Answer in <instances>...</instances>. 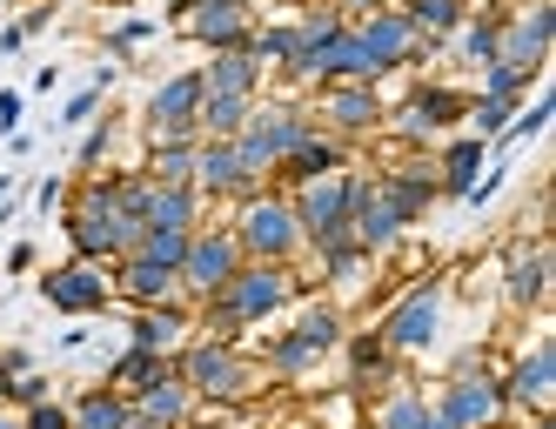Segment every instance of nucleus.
I'll use <instances>...</instances> for the list:
<instances>
[{
    "label": "nucleus",
    "mask_w": 556,
    "mask_h": 429,
    "mask_svg": "<svg viewBox=\"0 0 556 429\" xmlns=\"http://www.w3.org/2000/svg\"><path fill=\"white\" fill-rule=\"evenodd\" d=\"M302 295H308V282H302L295 262H242L202 308H194V329L215 336V342H242L249 329L282 323Z\"/></svg>",
    "instance_id": "nucleus-1"
},
{
    "label": "nucleus",
    "mask_w": 556,
    "mask_h": 429,
    "mask_svg": "<svg viewBox=\"0 0 556 429\" xmlns=\"http://www.w3.org/2000/svg\"><path fill=\"white\" fill-rule=\"evenodd\" d=\"M175 369H181V382L194 389V403H202V409H249L262 389L275 382V376L262 369L255 349L215 342V336H202V329H194V342L175 356Z\"/></svg>",
    "instance_id": "nucleus-2"
},
{
    "label": "nucleus",
    "mask_w": 556,
    "mask_h": 429,
    "mask_svg": "<svg viewBox=\"0 0 556 429\" xmlns=\"http://www.w3.org/2000/svg\"><path fill=\"white\" fill-rule=\"evenodd\" d=\"M61 228H67V249L81 255V262H114V255H128L148 228L135 215L114 209V175H81V188H67V202H61Z\"/></svg>",
    "instance_id": "nucleus-3"
},
{
    "label": "nucleus",
    "mask_w": 556,
    "mask_h": 429,
    "mask_svg": "<svg viewBox=\"0 0 556 429\" xmlns=\"http://www.w3.org/2000/svg\"><path fill=\"white\" fill-rule=\"evenodd\" d=\"M308 135H315V114H308L302 94H255L249 128L235 135V154H242V168L255 181H275V168H282Z\"/></svg>",
    "instance_id": "nucleus-4"
},
{
    "label": "nucleus",
    "mask_w": 556,
    "mask_h": 429,
    "mask_svg": "<svg viewBox=\"0 0 556 429\" xmlns=\"http://www.w3.org/2000/svg\"><path fill=\"white\" fill-rule=\"evenodd\" d=\"M228 228H235V242H242V262H302L308 255L295 202H289V188H275V181L242 194V202L228 209Z\"/></svg>",
    "instance_id": "nucleus-5"
},
{
    "label": "nucleus",
    "mask_w": 556,
    "mask_h": 429,
    "mask_svg": "<svg viewBox=\"0 0 556 429\" xmlns=\"http://www.w3.org/2000/svg\"><path fill=\"white\" fill-rule=\"evenodd\" d=\"M463 114H469V94L456 81H409L382 108V135L395 148H435L463 128Z\"/></svg>",
    "instance_id": "nucleus-6"
},
{
    "label": "nucleus",
    "mask_w": 556,
    "mask_h": 429,
    "mask_svg": "<svg viewBox=\"0 0 556 429\" xmlns=\"http://www.w3.org/2000/svg\"><path fill=\"white\" fill-rule=\"evenodd\" d=\"M443 308H450V282H443V276H422V282H409L403 295H389V302H382V323H376L382 349H389L395 363L429 356V349L443 342Z\"/></svg>",
    "instance_id": "nucleus-7"
},
{
    "label": "nucleus",
    "mask_w": 556,
    "mask_h": 429,
    "mask_svg": "<svg viewBox=\"0 0 556 429\" xmlns=\"http://www.w3.org/2000/svg\"><path fill=\"white\" fill-rule=\"evenodd\" d=\"M363 181H369V168H336V175H315V181H295L289 188L295 222H302V236H308V255L349 236L355 202H363Z\"/></svg>",
    "instance_id": "nucleus-8"
},
{
    "label": "nucleus",
    "mask_w": 556,
    "mask_h": 429,
    "mask_svg": "<svg viewBox=\"0 0 556 429\" xmlns=\"http://www.w3.org/2000/svg\"><path fill=\"white\" fill-rule=\"evenodd\" d=\"M235 268H242V242H235L228 215H208V222L188 236V255H181V302L202 308V302L235 276Z\"/></svg>",
    "instance_id": "nucleus-9"
},
{
    "label": "nucleus",
    "mask_w": 556,
    "mask_h": 429,
    "mask_svg": "<svg viewBox=\"0 0 556 429\" xmlns=\"http://www.w3.org/2000/svg\"><path fill=\"white\" fill-rule=\"evenodd\" d=\"M349 27H355V41H363L376 81H389V74H409V67L429 61V41L409 27V14L395 8V0H389V8H376V14H363V21H349Z\"/></svg>",
    "instance_id": "nucleus-10"
},
{
    "label": "nucleus",
    "mask_w": 556,
    "mask_h": 429,
    "mask_svg": "<svg viewBox=\"0 0 556 429\" xmlns=\"http://www.w3.org/2000/svg\"><path fill=\"white\" fill-rule=\"evenodd\" d=\"M308 114H315V128L336 135V141H369L382 135V88L376 81H329V88H315L308 94Z\"/></svg>",
    "instance_id": "nucleus-11"
},
{
    "label": "nucleus",
    "mask_w": 556,
    "mask_h": 429,
    "mask_svg": "<svg viewBox=\"0 0 556 429\" xmlns=\"http://www.w3.org/2000/svg\"><path fill=\"white\" fill-rule=\"evenodd\" d=\"M41 302L61 308V316H101V308H114V276H108V262L67 255L61 268H41Z\"/></svg>",
    "instance_id": "nucleus-12"
},
{
    "label": "nucleus",
    "mask_w": 556,
    "mask_h": 429,
    "mask_svg": "<svg viewBox=\"0 0 556 429\" xmlns=\"http://www.w3.org/2000/svg\"><path fill=\"white\" fill-rule=\"evenodd\" d=\"M503 403H509V416H549V403H556V349H549V336H536L523 356L503 363Z\"/></svg>",
    "instance_id": "nucleus-13"
},
{
    "label": "nucleus",
    "mask_w": 556,
    "mask_h": 429,
    "mask_svg": "<svg viewBox=\"0 0 556 429\" xmlns=\"http://www.w3.org/2000/svg\"><path fill=\"white\" fill-rule=\"evenodd\" d=\"M202 74L194 67H181V74H168L162 88L148 94V108H141V135L148 141H175V135H194V114H202Z\"/></svg>",
    "instance_id": "nucleus-14"
},
{
    "label": "nucleus",
    "mask_w": 556,
    "mask_h": 429,
    "mask_svg": "<svg viewBox=\"0 0 556 429\" xmlns=\"http://www.w3.org/2000/svg\"><path fill=\"white\" fill-rule=\"evenodd\" d=\"M108 276H114V302H128V308H162V302H181V268H162V262H148V255H114L108 262Z\"/></svg>",
    "instance_id": "nucleus-15"
},
{
    "label": "nucleus",
    "mask_w": 556,
    "mask_h": 429,
    "mask_svg": "<svg viewBox=\"0 0 556 429\" xmlns=\"http://www.w3.org/2000/svg\"><path fill=\"white\" fill-rule=\"evenodd\" d=\"M194 48H249V34H255V0H202L188 21H175Z\"/></svg>",
    "instance_id": "nucleus-16"
},
{
    "label": "nucleus",
    "mask_w": 556,
    "mask_h": 429,
    "mask_svg": "<svg viewBox=\"0 0 556 429\" xmlns=\"http://www.w3.org/2000/svg\"><path fill=\"white\" fill-rule=\"evenodd\" d=\"M336 356H342V382H349L363 403H369V396H382V389L403 376V363H395L389 349H382V336H376V329H349Z\"/></svg>",
    "instance_id": "nucleus-17"
},
{
    "label": "nucleus",
    "mask_w": 556,
    "mask_h": 429,
    "mask_svg": "<svg viewBox=\"0 0 556 429\" xmlns=\"http://www.w3.org/2000/svg\"><path fill=\"white\" fill-rule=\"evenodd\" d=\"M403 236H409V222L389 209V194L376 188V175L363 181V202H355V222H349V242L363 249V255H376V262H389L395 249H403Z\"/></svg>",
    "instance_id": "nucleus-18"
},
{
    "label": "nucleus",
    "mask_w": 556,
    "mask_h": 429,
    "mask_svg": "<svg viewBox=\"0 0 556 429\" xmlns=\"http://www.w3.org/2000/svg\"><path fill=\"white\" fill-rule=\"evenodd\" d=\"M363 429H443V416H435V403H429L422 382H403V376H395L382 396L363 403Z\"/></svg>",
    "instance_id": "nucleus-19"
},
{
    "label": "nucleus",
    "mask_w": 556,
    "mask_h": 429,
    "mask_svg": "<svg viewBox=\"0 0 556 429\" xmlns=\"http://www.w3.org/2000/svg\"><path fill=\"white\" fill-rule=\"evenodd\" d=\"M128 342L154 349V356H181L194 342V308L188 302H162V308H128Z\"/></svg>",
    "instance_id": "nucleus-20"
},
{
    "label": "nucleus",
    "mask_w": 556,
    "mask_h": 429,
    "mask_svg": "<svg viewBox=\"0 0 556 429\" xmlns=\"http://www.w3.org/2000/svg\"><path fill=\"white\" fill-rule=\"evenodd\" d=\"M483 168H490V141H476V135L435 141V194H443V202H463Z\"/></svg>",
    "instance_id": "nucleus-21"
},
{
    "label": "nucleus",
    "mask_w": 556,
    "mask_h": 429,
    "mask_svg": "<svg viewBox=\"0 0 556 429\" xmlns=\"http://www.w3.org/2000/svg\"><path fill=\"white\" fill-rule=\"evenodd\" d=\"M282 329H295L308 349H323V356H336V349H342V336H349V308H336L323 289H308V295L289 308V316H282Z\"/></svg>",
    "instance_id": "nucleus-22"
},
{
    "label": "nucleus",
    "mask_w": 556,
    "mask_h": 429,
    "mask_svg": "<svg viewBox=\"0 0 556 429\" xmlns=\"http://www.w3.org/2000/svg\"><path fill=\"white\" fill-rule=\"evenodd\" d=\"M336 168H355V148L349 141H336V135H323L315 128L282 168H275V188H295V181H315V175H336Z\"/></svg>",
    "instance_id": "nucleus-23"
},
{
    "label": "nucleus",
    "mask_w": 556,
    "mask_h": 429,
    "mask_svg": "<svg viewBox=\"0 0 556 429\" xmlns=\"http://www.w3.org/2000/svg\"><path fill=\"white\" fill-rule=\"evenodd\" d=\"M194 74H202V88H208V94H249V101H255L262 81H268V67H262L249 48H215Z\"/></svg>",
    "instance_id": "nucleus-24"
},
{
    "label": "nucleus",
    "mask_w": 556,
    "mask_h": 429,
    "mask_svg": "<svg viewBox=\"0 0 556 429\" xmlns=\"http://www.w3.org/2000/svg\"><path fill=\"white\" fill-rule=\"evenodd\" d=\"M128 409H135V416H148V422H162V429H188L202 403H194V389L181 382V369H168L162 382H148L141 396H128Z\"/></svg>",
    "instance_id": "nucleus-25"
},
{
    "label": "nucleus",
    "mask_w": 556,
    "mask_h": 429,
    "mask_svg": "<svg viewBox=\"0 0 556 429\" xmlns=\"http://www.w3.org/2000/svg\"><path fill=\"white\" fill-rule=\"evenodd\" d=\"M543 289H549V249L543 242L503 255V302L509 308H543Z\"/></svg>",
    "instance_id": "nucleus-26"
},
{
    "label": "nucleus",
    "mask_w": 556,
    "mask_h": 429,
    "mask_svg": "<svg viewBox=\"0 0 556 429\" xmlns=\"http://www.w3.org/2000/svg\"><path fill=\"white\" fill-rule=\"evenodd\" d=\"M496 27H503L496 8H469V21L443 41V54H450L456 67H469V74H483V67L496 61Z\"/></svg>",
    "instance_id": "nucleus-27"
},
{
    "label": "nucleus",
    "mask_w": 556,
    "mask_h": 429,
    "mask_svg": "<svg viewBox=\"0 0 556 429\" xmlns=\"http://www.w3.org/2000/svg\"><path fill=\"white\" fill-rule=\"evenodd\" d=\"M194 154H202V135H175V141H148L141 168L162 188H194Z\"/></svg>",
    "instance_id": "nucleus-28"
},
{
    "label": "nucleus",
    "mask_w": 556,
    "mask_h": 429,
    "mask_svg": "<svg viewBox=\"0 0 556 429\" xmlns=\"http://www.w3.org/2000/svg\"><path fill=\"white\" fill-rule=\"evenodd\" d=\"M395 8L409 14V27L429 41V54H443V41L469 21V0H395Z\"/></svg>",
    "instance_id": "nucleus-29"
},
{
    "label": "nucleus",
    "mask_w": 556,
    "mask_h": 429,
    "mask_svg": "<svg viewBox=\"0 0 556 429\" xmlns=\"http://www.w3.org/2000/svg\"><path fill=\"white\" fill-rule=\"evenodd\" d=\"M168 369H175V356H154V349H135V342H128L122 356L108 363L101 382H108V389H122V396H141V389H148V382H162Z\"/></svg>",
    "instance_id": "nucleus-30"
},
{
    "label": "nucleus",
    "mask_w": 556,
    "mask_h": 429,
    "mask_svg": "<svg viewBox=\"0 0 556 429\" xmlns=\"http://www.w3.org/2000/svg\"><path fill=\"white\" fill-rule=\"evenodd\" d=\"M202 222H208V202L194 188H162V181H154V194H148V228H181V236H188V228H202Z\"/></svg>",
    "instance_id": "nucleus-31"
},
{
    "label": "nucleus",
    "mask_w": 556,
    "mask_h": 429,
    "mask_svg": "<svg viewBox=\"0 0 556 429\" xmlns=\"http://www.w3.org/2000/svg\"><path fill=\"white\" fill-rule=\"evenodd\" d=\"M122 422H128V396L108 389V382L81 389V396L67 403V429H122Z\"/></svg>",
    "instance_id": "nucleus-32"
},
{
    "label": "nucleus",
    "mask_w": 556,
    "mask_h": 429,
    "mask_svg": "<svg viewBox=\"0 0 556 429\" xmlns=\"http://www.w3.org/2000/svg\"><path fill=\"white\" fill-rule=\"evenodd\" d=\"M249 94H202V114H194V135L202 141H235L249 128Z\"/></svg>",
    "instance_id": "nucleus-33"
},
{
    "label": "nucleus",
    "mask_w": 556,
    "mask_h": 429,
    "mask_svg": "<svg viewBox=\"0 0 556 429\" xmlns=\"http://www.w3.org/2000/svg\"><path fill=\"white\" fill-rule=\"evenodd\" d=\"M249 54L275 74V67H289L295 54H302V34H295V21H268V27H255L249 34Z\"/></svg>",
    "instance_id": "nucleus-34"
},
{
    "label": "nucleus",
    "mask_w": 556,
    "mask_h": 429,
    "mask_svg": "<svg viewBox=\"0 0 556 429\" xmlns=\"http://www.w3.org/2000/svg\"><path fill=\"white\" fill-rule=\"evenodd\" d=\"M114 141H122V114L101 108L94 122H88V135H81V154H74V168H81V175H101V162L114 154Z\"/></svg>",
    "instance_id": "nucleus-35"
},
{
    "label": "nucleus",
    "mask_w": 556,
    "mask_h": 429,
    "mask_svg": "<svg viewBox=\"0 0 556 429\" xmlns=\"http://www.w3.org/2000/svg\"><path fill=\"white\" fill-rule=\"evenodd\" d=\"M308 429H363V396L342 382V389H329V396H315L308 403Z\"/></svg>",
    "instance_id": "nucleus-36"
},
{
    "label": "nucleus",
    "mask_w": 556,
    "mask_h": 429,
    "mask_svg": "<svg viewBox=\"0 0 556 429\" xmlns=\"http://www.w3.org/2000/svg\"><path fill=\"white\" fill-rule=\"evenodd\" d=\"M108 88H114V67H94V81H88V88H74V94L61 101V128H88L94 114L108 108Z\"/></svg>",
    "instance_id": "nucleus-37"
},
{
    "label": "nucleus",
    "mask_w": 556,
    "mask_h": 429,
    "mask_svg": "<svg viewBox=\"0 0 556 429\" xmlns=\"http://www.w3.org/2000/svg\"><path fill=\"white\" fill-rule=\"evenodd\" d=\"M188 236H194V228H188ZM188 236H181V228H148V236L135 242V255L162 262V268H181V255H188Z\"/></svg>",
    "instance_id": "nucleus-38"
},
{
    "label": "nucleus",
    "mask_w": 556,
    "mask_h": 429,
    "mask_svg": "<svg viewBox=\"0 0 556 429\" xmlns=\"http://www.w3.org/2000/svg\"><path fill=\"white\" fill-rule=\"evenodd\" d=\"M54 396V376H41V369H27V376H14L8 389H0V403L8 409H34V403H48Z\"/></svg>",
    "instance_id": "nucleus-39"
},
{
    "label": "nucleus",
    "mask_w": 556,
    "mask_h": 429,
    "mask_svg": "<svg viewBox=\"0 0 556 429\" xmlns=\"http://www.w3.org/2000/svg\"><path fill=\"white\" fill-rule=\"evenodd\" d=\"M148 34H154V21H122V27H108V54H122V61H128V54L148 41Z\"/></svg>",
    "instance_id": "nucleus-40"
},
{
    "label": "nucleus",
    "mask_w": 556,
    "mask_h": 429,
    "mask_svg": "<svg viewBox=\"0 0 556 429\" xmlns=\"http://www.w3.org/2000/svg\"><path fill=\"white\" fill-rule=\"evenodd\" d=\"M21 429H67V409L48 396V403H34V409H21Z\"/></svg>",
    "instance_id": "nucleus-41"
},
{
    "label": "nucleus",
    "mask_w": 556,
    "mask_h": 429,
    "mask_svg": "<svg viewBox=\"0 0 556 429\" xmlns=\"http://www.w3.org/2000/svg\"><path fill=\"white\" fill-rule=\"evenodd\" d=\"M21 114H27V94L21 88H0V135H21Z\"/></svg>",
    "instance_id": "nucleus-42"
},
{
    "label": "nucleus",
    "mask_w": 556,
    "mask_h": 429,
    "mask_svg": "<svg viewBox=\"0 0 556 429\" xmlns=\"http://www.w3.org/2000/svg\"><path fill=\"white\" fill-rule=\"evenodd\" d=\"M61 202H67V181H61V175H48L41 188H34V209H41V215H54Z\"/></svg>",
    "instance_id": "nucleus-43"
},
{
    "label": "nucleus",
    "mask_w": 556,
    "mask_h": 429,
    "mask_svg": "<svg viewBox=\"0 0 556 429\" xmlns=\"http://www.w3.org/2000/svg\"><path fill=\"white\" fill-rule=\"evenodd\" d=\"M48 21H54V0H41V8H27V14H21L14 27H21V34H41Z\"/></svg>",
    "instance_id": "nucleus-44"
},
{
    "label": "nucleus",
    "mask_w": 556,
    "mask_h": 429,
    "mask_svg": "<svg viewBox=\"0 0 556 429\" xmlns=\"http://www.w3.org/2000/svg\"><path fill=\"white\" fill-rule=\"evenodd\" d=\"M21 268H34V242H14L8 249V276H21Z\"/></svg>",
    "instance_id": "nucleus-45"
},
{
    "label": "nucleus",
    "mask_w": 556,
    "mask_h": 429,
    "mask_svg": "<svg viewBox=\"0 0 556 429\" xmlns=\"http://www.w3.org/2000/svg\"><path fill=\"white\" fill-rule=\"evenodd\" d=\"M21 48H27V34L8 21V27H0V54H21Z\"/></svg>",
    "instance_id": "nucleus-46"
},
{
    "label": "nucleus",
    "mask_w": 556,
    "mask_h": 429,
    "mask_svg": "<svg viewBox=\"0 0 556 429\" xmlns=\"http://www.w3.org/2000/svg\"><path fill=\"white\" fill-rule=\"evenodd\" d=\"M0 429H21V409H8V403H0Z\"/></svg>",
    "instance_id": "nucleus-47"
},
{
    "label": "nucleus",
    "mask_w": 556,
    "mask_h": 429,
    "mask_svg": "<svg viewBox=\"0 0 556 429\" xmlns=\"http://www.w3.org/2000/svg\"><path fill=\"white\" fill-rule=\"evenodd\" d=\"M122 429H162V422H148V416H135V409H128V422H122Z\"/></svg>",
    "instance_id": "nucleus-48"
},
{
    "label": "nucleus",
    "mask_w": 556,
    "mask_h": 429,
    "mask_svg": "<svg viewBox=\"0 0 556 429\" xmlns=\"http://www.w3.org/2000/svg\"><path fill=\"white\" fill-rule=\"evenodd\" d=\"M262 429H302V422H262Z\"/></svg>",
    "instance_id": "nucleus-49"
},
{
    "label": "nucleus",
    "mask_w": 556,
    "mask_h": 429,
    "mask_svg": "<svg viewBox=\"0 0 556 429\" xmlns=\"http://www.w3.org/2000/svg\"><path fill=\"white\" fill-rule=\"evenodd\" d=\"M0 194H8V168H0Z\"/></svg>",
    "instance_id": "nucleus-50"
},
{
    "label": "nucleus",
    "mask_w": 556,
    "mask_h": 429,
    "mask_svg": "<svg viewBox=\"0 0 556 429\" xmlns=\"http://www.w3.org/2000/svg\"><path fill=\"white\" fill-rule=\"evenodd\" d=\"M242 429H262V422H242Z\"/></svg>",
    "instance_id": "nucleus-51"
},
{
    "label": "nucleus",
    "mask_w": 556,
    "mask_h": 429,
    "mask_svg": "<svg viewBox=\"0 0 556 429\" xmlns=\"http://www.w3.org/2000/svg\"><path fill=\"white\" fill-rule=\"evenodd\" d=\"M302 429H308V422H302Z\"/></svg>",
    "instance_id": "nucleus-52"
}]
</instances>
